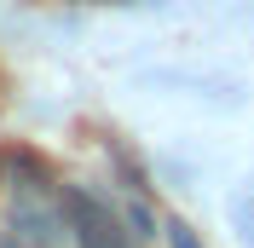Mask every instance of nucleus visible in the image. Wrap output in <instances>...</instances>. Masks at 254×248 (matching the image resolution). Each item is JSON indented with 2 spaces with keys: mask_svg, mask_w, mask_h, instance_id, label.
Segmentation results:
<instances>
[{
  "mask_svg": "<svg viewBox=\"0 0 254 248\" xmlns=\"http://www.w3.org/2000/svg\"><path fill=\"white\" fill-rule=\"evenodd\" d=\"M58 202H64L69 231H75V248H139L144 243L110 196H93L81 185H58Z\"/></svg>",
  "mask_w": 254,
  "mask_h": 248,
  "instance_id": "f257e3e1",
  "label": "nucleus"
},
{
  "mask_svg": "<svg viewBox=\"0 0 254 248\" xmlns=\"http://www.w3.org/2000/svg\"><path fill=\"white\" fill-rule=\"evenodd\" d=\"M237 225H243V237L254 243V196H243V202H237Z\"/></svg>",
  "mask_w": 254,
  "mask_h": 248,
  "instance_id": "20e7f679",
  "label": "nucleus"
},
{
  "mask_svg": "<svg viewBox=\"0 0 254 248\" xmlns=\"http://www.w3.org/2000/svg\"><path fill=\"white\" fill-rule=\"evenodd\" d=\"M122 214H127V225H133L139 237H156V214H150L144 202H122Z\"/></svg>",
  "mask_w": 254,
  "mask_h": 248,
  "instance_id": "7ed1b4c3",
  "label": "nucleus"
},
{
  "mask_svg": "<svg viewBox=\"0 0 254 248\" xmlns=\"http://www.w3.org/2000/svg\"><path fill=\"white\" fill-rule=\"evenodd\" d=\"M162 237H168V248H202V237L190 231L179 214H168V219H162Z\"/></svg>",
  "mask_w": 254,
  "mask_h": 248,
  "instance_id": "f03ea898",
  "label": "nucleus"
}]
</instances>
